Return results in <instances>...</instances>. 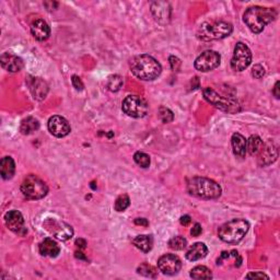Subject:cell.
<instances>
[{
    "instance_id": "4dcf8cb0",
    "label": "cell",
    "mask_w": 280,
    "mask_h": 280,
    "mask_svg": "<svg viewBox=\"0 0 280 280\" xmlns=\"http://www.w3.org/2000/svg\"><path fill=\"white\" fill-rule=\"evenodd\" d=\"M130 205V199L128 197V195L126 194H123V195L118 196L117 199L115 201V210L116 211H124L126 210L128 207Z\"/></svg>"
},
{
    "instance_id": "836d02e7",
    "label": "cell",
    "mask_w": 280,
    "mask_h": 280,
    "mask_svg": "<svg viewBox=\"0 0 280 280\" xmlns=\"http://www.w3.org/2000/svg\"><path fill=\"white\" fill-rule=\"evenodd\" d=\"M265 69L262 65H255L252 69V76L255 79H260L264 77Z\"/></svg>"
},
{
    "instance_id": "7c38bea8",
    "label": "cell",
    "mask_w": 280,
    "mask_h": 280,
    "mask_svg": "<svg viewBox=\"0 0 280 280\" xmlns=\"http://www.w3.org/2000/svg\"><path fill=\"white\" fill-rule=\"evenodd\" d=\"M159 270L168 276L177 275L182 268V262L178 256L174 254H165L161 256L158 260Z\"/></svg>"
},
{
    "instance_id": "d6986e66",
    "label": "cell",
    "mask_w": 280,
    "mask_h": 280,
    "mask_svg": "<svg viewBox=\"0 0 280 280\" xmlns=\"http://www.w3.org/2000/svg\"><path fill=\"white\" fill-rule=\"evenodd\" d=\"M28 85H30V91L33 98L39 101L44 100L49 93V85L42 78H33Z\"/></svg>"
},
{
    "instance_id": "e0dca14e",
    "label": "cell",
    "mask_w": 280,
    "mask_h": 280,
    "mask_svg": "<svg viewBox=\"0 0 280 280\" xmlns=\"http://www.w3.org/2000/svg\"><path fill=\"white\" fill-rule=\"evenodd\" d=\"M1 66L3 69H6L7 71H10V73H18L23 68V60L20 57H18L17 55L10 54L9 51H6L1 55Z\"/></svg>"
},
{
    "instance_id": "d4e9b609",
    "label": "cell",
    "mask_w": 280,
    "mask_h": 280,
    "mask_svg": "<svg viewBox=\"0 0 280 280\" xmlns=\"http://www.w3.org/2000/svg\"><path fill=\"white\" fill-rule=\"evenodd\" d=\"M40 128V123L34 117H26L23 120L20 126V131L23 135H31L34 131H37Z\"/></svg>"
},
{
    "instance_id": "f1b7e54d",
    "label": "cell",
    "mask_w": 280,
    "mask_h": 280,
    "mask_svg": "<svg viewBox=\"0 0 280 280\" xmlns=\"http://www.w3.org/2000/svg\"><path fill=\"white\" fill-rule=\"evenodd\" d=\"M137 273L142 275L145 277H149V278H155L158 276V270H156L153 266H151L149 264H141L140 266L137 268Z\"/></svg>"
},
{
    "instance_id": "ac0fdd59",
    "label": "cell",
    "mask_w": 280,
    "mask_h": 280,
    "mask_svg": "<svg viewBox=\"0 0 280 280\" xmlns=\"http://www.w3.org/2000/svg\"><path fill=\"white\" fill-rule=\"evenodd\" d=\"M31 33L37 41H46L51 35V27L43 19H37L32 23Z\"/></svg>"
},
{
    "instance_id": "484cf974",
    "label": "cell",
    "mask_w": 280,
    "mask_h": 280,
    "mask_svg": "<svg viewBox=\"0 0 280 280\" xmlns=\"http://www.w3.org/2000/svg\"><path fill=\"white\" fill-rule=\"evenodd\" d=\"M263 140L260 137L258 136H251L250 138L246 140V151L251 154V155H254V154H257V153L259 151V149L262 148L263 146Z\"/></svg>"
},
{
    "instance_id": "52a82bcc",
    "label": "cell",
    "mask_w": 280,
    "mask_h": 280,
    "mask_svg": "<svg viewBox=\"0 0 280 280\" xmlns=\"http://www.w3.org/2000/svg\"><path fill=\"white\" fill-rule=\"evenodd\" d=\"M204 98H205L208 103L212 104L213 106L219 108V110L228 112V113H235L239 112V104L238 102L233 101L230 98H224L220 94H218L215 90L211 88H205L204 89Z\"/></svg>"
},
{
    "instance_id": "44dd1931",
    "label": "cell",
    "mask_w": 280,
    "mask_h": 280,
    "mask_svg": "<svg viewBox=\"0 0 280 280\" xmlns=\"http://www.w3.org/2000/svg\"><path fill=\"white\" fill-rule=\"evenodd\" d=\"M207 254H208L207 246L202 243V242H197V243L193 244L191 248H189L185 256H186V258L188 260H191V262H196V260L206 257Z\"/></svg>"
},
{
    "instance_id": "d590c367",
    "label": "cell",
    "mask_w": 280,
    "mask_h": 280,
    "mask_svg": "<svg viewBox=\"0 0 280 280\" xmlns=\"http://www.w3.org/2000/svg\"><path fill=\"white\" fill-rule=\"evenodd\" d=\"M169 61H170V65H171V68H172V70H174V71H178L179 69V67H181V60H179L178 57L170 56Z\"/></svg>"
},
{
    "instance_id": "ba28073f",
    "label": "cell",
    "mask_w": 280,
    "mask_h": 280,
    "mask_svg": "<svg viewBox=\"0 0 280 280\" xmlns=\"http://www.w3.org/2000/svg\"><path fill=\"white\" fill-rule=\"evenodd\" d=\"M122 108L126 115L134 118H141L147 115L149 107L148 103L144 98L138 96H128L123 101Z\"/></svg>"
},
{
    "instance_id": "e575fe53",
    "label": "cell",
    "mask_w": 280,
    "mask_h": 280,
    "mask_svg": "<svg viewBox=\"0 0 280 280\" xmlns=\"http://www.w3.org/2000/svg\"><path fill=\"white\" fill-rule=\"evenodd\" d=\"M71 82H73L74 88L77 90V91H82L84 85H83V82L81 81V79H80L78 76H76V75L73 76V77H71Z\"/></svg>"
},
{
    "instance_id": "cb8c5ba5",
    "label": "cell",
    "mask_w": 280,
    "mask_h": 280,
    "mask_svg": "<svg viewBox=\"0 0 280 280\" xmlns=\"http://www.w3.org/2000/svg\"><path fill=\"white\" fill-rule=\"evenodd\" d=\"M132 244H134L137 249L142 251V252L148 253L153 246V239L151 235L141 234L136 236V238L132 240Z\"/></svg>"
},
{
    "instance_id": "f546056e",
    "label": "cell",
    "mask_w": 280,
    "mask_h": 280,
    "mask_svg": "<svg viewBox=\"0 0 280 280\" xmlns=\"http://www.w3.org/2000/svg\"><path fill=\"white\" fill-rule=\"evenodd\" d=\"M169 246L170 249L175 251H183L187 246V241L181 235L174 236V238L169 241Z\"/></svg>"
},
{
    "instance_id": "5bb4252c",
    "label": "cell",
    "mask_w": 280,
    "mask_h": 280,
    "mask_svg": "<svg viewBox=\"0 0 280 280\" xmlns=\"http://www.w3.org/2000/svg\"><path fill=\"white\" fill-rule=\"evenodd\" d=\"M258 154V163L262 165H269L274 163L277 160L278 150L272 141H268L266 144H263L262 148L257 153Z\"/></svg>"
},
{
    "instance_id": "1f68e13d",
    "label": "cell",
    "mask_w": 280,
    "mask_h": 280,
    "mask_svg": "<svg viewBox=\"0 0 280 280\" xmlns=\"http://www.w3.org/2000/svg\"><path fill=\"white\" fill-rule=\"evenodd\" d=\"M134 160H135V162L139 165L140 168H149V165H150V156L145 153H140V151H138V153H136L134 154Z\"/></svg>"
},
{
    "instance_id": "60d3db41",
    "label": "cell",
    "mask_w": 280,
    "mask_h": 280,
    "mask_svg": "<svg viewBox=\"0 0 280 280\" xmlns=\"http://www.w3.org/2000/svg\"><path fill=\"white\" fill-rule=\"evenodd\" d=\"M76 245H77L80 249H84L85 245H87V242H85V240L83 239H77L76 240Z\"/></svg>"
},
{
    "instance_id": "9c48e42d",
    "label": "cell",
    "mask_w": 280,
    "mask_h": 280,
    "mask_svg": "<svg viewBox=\"0 0 280 280\" xmlns=\"http://www.w3.org/2000/svg\"><path fill=\"white\" fill-rule=\"evenodd\" d=\"M252 63V53L244 43H236L233 57L231 59V68L235 71H243Z\"/></svg>"
},
{
    "instance_id": "4fadbf2b",
    "label": "cell",
    "mask_w": 280,
    "mask_h": 280,
    "mask_svg": "<svg viewBox=\"0 0 280 280\" xmlns=\"http://www.w3.org/2000/svg\"><path fill=\"white\" fill-rule=\"evenodd\" d=\"M47 126H49L51 134L57 137V138H63V137L68 136L71 131V127L68 121L65 117L59 115L51 117Z\"/></svg>"
},
{
    "instance_id": "3957f363",
    "label": "cell",
    "mask_w": 280,
    "mask_h": 280,
    "mask_svg": "<svg viewBox=\"0 0 280 280\" xmlns=\"http://www.w3.org/2000/svg\"><path fill=\"white\" fill-rule=\"evenodd\" d=\"M187 192L189 195L203 199H217L221 196L220 185L210 178L195 177L187 181Z\"/></svg>"
},
{
    "instance_id": "7a4b0ae2",
    "label": "cell",
    "mask_w": 280,
    "mask_h": 280,
    "mask_svg": "<svg viewBox=\"0 0 280 280\" xmlns=\"http://www.w3.org/2000/svg\"><path fill=\"white\" fill-rule=\"evenodd\" d=\"M277 18V11L273 8L259 6L250 7L243 14L245 25L255 34L263 32L265 26L272 23Z\"/></svg>"
},
{
    "instance_id": "b9f144b4",
    "label": "cell",
    "mask_w": 280,
    "mask_h": 280,
    "mask_svg": "<svg viewBox=\"0 0 280 280\" xmlns=\"http://www.w3.org/2000/svg\"><path fill=\"white\" fill-rule=\"evenodd\" d=\"M279 84H280V82L277 81L276 84H275L274 90H273V93H274V96L276 97V99H279V97H280V93H279Z\"/></svg>"
},
{
    "instance_id": "5b68a950",
    "label": "cell",
    "mask_w": 280,
    "mask_h": 280,
    "mask_svg": "<svg viewBox=\"0 0 280 280\" xmlns=\"http://www.w3.org/2000/svg\"><path fill=\"white\" fill-rule=\"evenodd\" d=\"M232 31H233V26H232L231 23L225 21L205 22L199 26L197 36L198 39L203 41L222 40L229 36Z\"/></svg>"
},
{
    "instance_id": "4316f807",
    "label": "cell",
    "mask_w": 280,
    "mask_h": 280,
    "mask_svg": "<svg viewBox=\"0 0 280 280\" xmlns=\"http://www.w3.org/2000/svg\"><path fill=\"white\" fill-rule=\"evenodd\" d=\"M189 276L193 279H211L212 274L211 270L206 266H197L191 270Z\"/></svg>"
},
{
    "instance_id": "277c9868",
    "label": "cell",
    "mask_w": 280,
    "mask_h": 280,
    "mask_svg": "<svg viewBox=\"0 0 280 280\" xmlns=\"http://www.w3.org/2000/svg\"><path fill=\"white\" fill-rule=\"evenodd\" d=\"M250 224L244 219H233L226 222L218 229L220 240L229 244H236L244 239L249 232Z\"/></svg>"
},
{
    "instance_id": "ab89813d",
    "label": "cell",
    "mask_w": 280,
    "mask_h": 280,
    "mask_svg": "<svg viewBox=\"0 0 280 280\" xmlns=\"http://www.w3.org/2000/svg\"><path fill=\"white\" fill-rule=\"evenodd\" d=\"M191 221H192V219H191V217H189L188 215L183 216V217H181V219H179V222H181V225L185 226V227L191 224Z\"/></svg>"
},
{
    "instance_id": "8d00e7d4",
    "label": "cell",
    "mask_w": 280,
    "mask_h": 280,
    "mask_svg": "<svg viewBox=\"0 0 280 280\" xmlns=\"http://www.w3.org/2000/svg\"><path fill=\"white\" fill-rule=\"evenodd\" d=\"M246 278L248 279H269L267 275H265L264 273H251L249 275H246Z\"/></svg>"
},
{
    "instance_id": "83f0119b",
    "label": "cell",
    "mask_w": 280,
    "mask_h": 280,
    "mask_svg": "<svg viewBox=\"0 0 280 280\" xmlns=\"http://www.w3.org/2000/svg\"><path fill=\"white\" fill-rule=\"evenodd\" d=\"M106 85H107V89L110 90V91H112V92L120 91L121 88H122V85H123V78L121 77V76H118V75L110 76V77H108Z\"/></svg>"
},
{
    "instance_id": "f35d334b",
    "label": "cell",
    "mask_w": 280,
    "mask_h": 280,
    "mask_svg": "<svg viewBox=\"0 0 280 280\" xmlns=\"http://www.w3.org/2000/svg\"><path fill=\"white\" fill-rule=\"evenodd\" d=\"M135 225L148 227V226H149V222L147 221V219H145V218H137V219L135 220Z\"/></svg>"
},
{
    "instance_id": "7402d4cb",
    "label": "cell",
    "mask_w": 280,
    "mask_h": 280,
    "mask_svg": "<svg viewBox=\"0 0 280 280\" xmlns=\"http://www.w3.org/2000/svg\"><path fill=\"white\" fill-rule=\"evenodd\" d=\"M0 173L3 179H11L16 173V163L11 156H4L0 161Z\"/></svg>"
},
{
    "instance_id": "8fae6325",
    "label": "cell",
    "mask_w": 280,
    "mask_h": 280,
    "mask_svg": "<svg viewBox=\"0 0 280 280\" xmlns=\"http://www.w3.org/2000/svg\"><path fill=\"white\" fill-rule=\"evenodd\" d=\"M45 229L50 231L56 239L60 241H67L73 238L74 229L70 225L64 221H57L54 219H47L44 224Z\"/></svg>"
},
{
    "instance_id": "ffe728a7",
    "label": "cell",
    "mask_w": 280,
    "mask_h": 280,
    "mask_svg": "<svg viewBox=\"0 0 280 280\" xmlns=\"http://www.w3.org/2000/svg\"><path fill=\"white\" fill-rule=\"evenodd\" d=\"M40 254L47 257H57L60 253V248L56 241L51 238H46L43 240L39 246Z\"/></svg>"
},
{
    "instance_id": "603a6c76",
    "label": "cell",
    "mask_w": 280,
    "mask_h": 280,
    "mask_svg": "<svg viewBox=\"0 0 280 280\" xmlns=\"http://www.w3.org/2000/svg\"><path fill=\"white\" fill-rule=\"evenodd\" d=\"M232 148H233V153L235 155L240 156V158H244L246 154V139L244 136H242L239 132L232 135L231 138Z\"/></svg>"
},
{
    "instance_id": "74e56055",
    "label": "cell",
    "mask_w": 280,
    "mask_h": 280,
    "mask_svg": "<svg viewBox=\"0 0 280 280\" xmlns=\"http://www.w3.org/2000/svg\"><path fill=\"white\" fill-rule=\"evenodd\" d=\"M202 232H203L202 226L199 225V224L194 225V227L192 228V230H191V233H192L193 236H199V235L202 234Z\"/></svg>"
},
{
    "instance_id": "7bdbcfd3",
    "label": "cell",
    "mask_w": 280,
    "mask_h": 280,
    "mask_svg": "<svg viewBox=\"0 0 280 280\" xmlns=\"http://www.w3.org/2000/svg\"><path fill=\"white\" fill-rule=\"evenodd\" d=\"M76 257L81 258V259H85V257L83 256V253H81V252H76Z\"/></svg>"
},
{
    "instance_id": "8992f818",
    "label": "cell",
    "mask_w": 280,
    "mask_h": 280,
    "mask_svg": "<svg viewBox=\"0 0 280 280\" xmlns=\"http://www.w3.org/2000/svg\"><path fill=\"white\" fill-rule=\"evenodd\" d=\"M21 192L23 196L31 201L44 198L49 193V187L44 181H42L36 175L30 174L23 179L21 184Z\"/></svg>"
},
{
    "instance_id": "d6a6232c",
    "label": "cell",
    "mask_w": 280,
    "mask_h": 280,
    "mask_svg": "<svg viewBox=\"0 0 280 280\" xmlns=\"http://www.w3.org/2000/svg\"><path fill=\"white\" fill-rule=\"evenodd\" d=\"M159 117H160V120L164 123V124H169V123H171L174 120V114L172 111L170 110V108L165 107V106H161L159 108Z\"/></svg>"
},
{
    "instance_id": "9a60e30c",
    "label": "cell",
    "mask_w": 280,
    "mask_h": 280,
    "mask_svg": "<svg viewBox=\"0 0 280 280\" xmlns=\"http://www.w3.org/2000/svg\"><path fill=\"white\" fill-rule=\"evenodd\" d=\"M4 224L9 230L17 232V233L25 230V219H23L22 213L18 210L8 211L4 215Z\"/></svg>"
},
{
    "instance_id": "30bf717a",
    "label": "cell",
    "mask_w": 280,
    "mask_h": 280,
    "mask_svg": "<svg viewBox=\"0 0 280 280\" xmlns=\"http://www.w3.org/2000/svg\"><path fill=\"white\" fill-rule=\"evenodd\" d=\"M221 63V56L215 51H206L199 55L195 60V68L202 73H208L219 67Z\"/></svg>"
},
{
    "instance_id": "2e32d148",
    "label": "cell",
    "mask_w": 280,
    "mask_h": 280,
    "mask_svg": "<svg viewBox=\"0 0 280 280\" xmlns=\"http://www.w3.org/2000/svg\"><path fill=\"white\" fill-rule=\"evenodd\" d=\"M151 12H153V17L156 22L161 23V25H167L170 21L171 18V8L169 3L163 1L153 2L151 4Z\"/></svg>"
},
{
    "instance_id": "6da1fadb",
    "label": "cell",
    "mask_w": 280,
    "mask_h": 280,
    "mask_svg": "<svg viewBox=\"0 0 280 280\" xmlns=\"http://www.w3.org/2000/svg\"><path fill=\"white\" fill-rule=\"evenodd\" d=\"M130 70L137 77L144 81H153L161 75L162 66L158 60L148 54L135 56L130 60Z\"/></svg>"
}]
</instances>
